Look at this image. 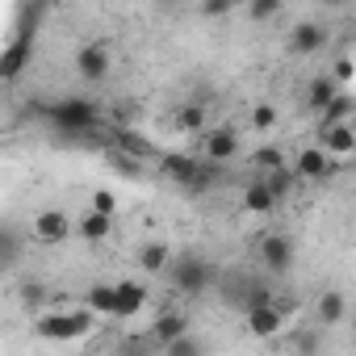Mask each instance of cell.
<instances>
[{"mask_svg":"<svg viewBox=\"0 0 356 356\" xmlns=\"http://www.w3.org/2000/svg\"><path fill=\"white\" fill-rule=\"evenodd\" d=\"M38 118H42L51 130L72 134V138L92 134V130H97V122H101L97 105H92V101H84V97H59V101H51V105H38Z\"/></svg>","mask_w":356,"mask_h":356,"instance_id":"cell-1","label":"cell"},{"mask_svg":"<svg viewBox=\"0 0 356 356\" xmlns=\"http://www.w3.org/2000/svg\"><path fill=\"white\" fill-rule=\"evenodd\" d=\"M97 327V314L88 306H59V310H42L34 318V331L51 343H76Z\"/></svg>","mask_w":356,"mask_h":356,"instance_id":"cell-2","label":"cell"},{"mask_svg":"<svg viewBox=\"0 0 356 356\" xmlns=\"http://www.w3.org/2000/svg\"><path fill=\"white\" fill-rule=\"evenodd\" d=\"M159 172L172 176L181 189H193V193H206V189L218 181V163H210V159H202V155H185V151L159 155Z\"/></svg>","mask_w":356,"mask_h":356,"instance_id":"cell-3","label":"cell"},{"mask_svg":"<svg viewBox=\"0 0 356 356\" xmlns=\"http://www.w3.org/2000/svg\"><path fill=\"white\" fill-rule=\"evenodd\" d=\"M163 277H168V285L181 293V298H197V293L214 289V264H210L206 256H193V252L176 256Z\"/></svg>","mask_w":356,"mask_h":356,"instance_id":"cell-4","label":"cell"},{"mask_svg":"<svg viewBox=\"0 0 356 356\" xmlns=\"http://www.w3.org/2000/svg\"><path fill=\"white\" fill-rule=\"evenodd\" d=\"M243 327H248V335H256V339H273V335H281V331L289 327V306H281L277 298H273V302H260V306L243 310Z\"/></svg>","mask_w":356,"mask_h":356,"instance_id":"cell-5","label":"cell"},{"mask_svg":"<svg viewBox=\"0 0 356 356\" xmlns=\"http://www.w3.org/2000/svg\"><path fill=\"white\" fill-rule=\"evenodd\" d=\"M76 231V218H67L63 210H38L30 218V239L42 243V248H59L67 243V235Z\"/></svg>","mask_w":356,"mask_h":356,"instance_id":"cell-6","label":"cell"},{"mask_svg":"<svg viewBox=\"0 0 356 356\" xmlns=\"http://www.w3.org/2000/svg\"><path fill=\"white\" fill-rule=\"evenodd\" d=\"M293 256H298V248H293V239L289 235H281V231H268L264 239H260V264L268 268V273H289L293 268Z\"/></svg>","mask_w":356,"mask_h":356,"instance_id":"cell-7","label":"cell"},{"mask_svg":"<svg viewBox=\"0 0 356 356\" xmlns=\"http://www.w3.org/2000/svg\"><path fill=\"white\" fill-rule=\"evenodd\" d=\"M293 172L302 176V181H327V176L335 172V155H331L323 143H310V147H302V151H298Z\"/></svg>","mask_w":356,"mask_h":356,"instance_id":"cell-8","label":"cell"},{"mask_svg":"<svg viewBox=\"0 0 356 356\" xmlns=\"http://www.w3.org/2000/svg\"><path fill=\"white\" fill-rule=\"evenodd\" d=\"M109 67H113V55H109L105 42H84V47L76 51V72H80V80L101 84V80L109 76Z\"/></svg>","mask_w":356,"mask_h":356,"instance_id":"cell-9","label":"cell"},{"mask_svg":"<svg viewBox=\"0 0 356 356\" xmlns=\"http://www.w3.org/2000/svg\"><path fill=\"white\" fill-rule=\"evenodd\" d=\"M239 155V134L231 130V126H214V130H206L202 134V159H210V163H231Z\"/></svg>","mask_w":356,"mask_h":356,"instance_id":"cell-10","label":"cell"},{"mask_svg":"<svg viewBox=\"0 0 356 356\" xmlns=\"http://www.w3.org/2000/svg\"><path fill=\"white\" fill-rule=\"evenodd\" d=\"M318 143H323L335 159L356 155V122H323V126H318Z\"/></svg>","mask_w":356,"mask_h":356,"instance_id":"cell-11","label":"cell"},{"mask_svg":"<svg viewBox=\"0 0 356 356\" xmlns=\"http://www.w3.org/2000/svg\"><path fill=\"white\" fill-rule=\"evenodd\" d=\"M243 210L248 214H260V218H268L277 206H281V197H277V189L268 185V176H260V181H252V185H243Z\"/></svg>","mask_w":356,"mask_h":356,"instance_id":"cell-12","label":"cell"},{"mask_svg":"<svg viewBox=\"0 0 356 356\" xmlns=\"http://www.w3.org/2000/svg\"><path fill=\"white\" fill-rule=\"evenodd\" d=\"M323 47H327V30L318 22H298L289 30V51L293 55H318Z\"/></svg>","mask_w":356,"mask_h":356,"instance_id":"cell-13","label":"cell"},{"mask_svg":"<svg viewBox=\"0 0 356 356\" xmlns=\"http://www.w3.org/2000/svg\"><path fill=\"white\" fill-rule=\"evenodd\" d=\"M84 306L97 314V318H118V281H92L84 289Z\"/></svg>","mask_w":356,"mask_h":356,"instance_id":"cell-14","label":"cell"},{"mask_svg":"<svg viewBox=\"0 0 356 356\" xmlns=\"http://www.w3.org/2000/svg\"><path fill=\"white\" fill-rule=\"evenodd\" d=\"M339 92H343V84H339L335 76H314V80L306 84V109H310V113H323Z\"/></svg>","mask_w":356,"mask_h":356,"instance_id":"cell-15","label":"cell"},{"mask_svg":"<svg viewBox=\"0 0 356 356\" xmlns=\"http://www.w3.org/2000/svg\"><path fill=\"white\" fill-rule=\"evenodd\" d=\"M147 310V285L143 281H118V318H138Z\"/></svg>","mask_w":356,"mask_h":356,"instance_id":"cell-16","label":"cell"},{"mask_svg":"<svg viewBox=\"0 0 356 356\" xmlns=\"http://www.w3.org/2000/svg\"><path fill=\"white\" fill-rule=\"evenodd\" d=\"M314 318H318V327H335V323H343V318H348V302H343V293H339V289H323L318 302H314Z\"/></svg>","mask_w":356,"mask_h":356,"instance_id":"cell-17","label":"cell"},{"mask_svg":"<svg viewBox=\"0 0 356 356\" xmlns=\"http://www.w3.org/2000/svg\"><path fill=\"white\" fill-rule=\"evenodd\" d=\"M185 331H189V318H185L181 310H163V314H155V323H151V335H155L159 348H168L176 335H185Z\"/></svg>","mask_w":356,"mask_h":356,"instance_id":"cell-18","label":"cell"},{"mask_svg":"<svg viewBox=\"0 0 356 356\" xmlns=\"http://www.w3.org/2000/svg\"><path fill=\"white\" fill-rule=\"evenodd\" d=\"M109 231H113V214H105V210H88L84 218H76V235L80 239H88V243H101V239H109Z\"/></svg>","mask_w":356,"mask_h":356,"instance_id":"cell-19","label":"cell"},{"mask_svg":"<svg viewBox=\"0 0 356 356\" xmlns=\"http://www.w3.org/2000/svg\"><path fill=\"white\" fill-rule=\"evenodd\" d=\"M172 260H176V256H172L168 243H143V248H138V268H143L147 277H163V273L172 268Z\"/></svg>","mask_w":356,"mask_h":356,"instance_id":"cell-20","label":"cell"},{"mask_svg":"<svg viewBox=\"0 0 356 356\" xmlns=\"http://www.w3.org/2000/svg\"><path fill=\"white\" fill-rule=\"evenodd\" d=\"M30 63V38L22 34V38H13L9 42V51H5V80L13 84V80H22V67Z\"/></svg>","mask_w":356,"mask_h":356,"instance_id":"cell-21","label":"cell"},{"mask_svg":"<svg viewBox=\"0 0 356 356\" xmlns=\"http://www.w3.org/2000/svg\"><path fill=\"white\" fill-rule=\"evenodd\" d=\"M206 126V105L202 101H193V105H181L172 113V130H181V134H193V130H202Z\"/></svg>","mask_w":356,"mask_h":356,"instance_id":"cell-22","label":"cell"},{"mask_svg":"<svg viewBox=\"0 0 356 356\" xmlns=\"http://www.w3.org/2000/svg\"><path fill=\"white\" fill-rule=\"evenodd\" d=\"M352 118H356V101H352L348 92H339V97L318 113V122H352Z\"/></svg>","mask_w":356,"mask_h":356,"instance_id":"cell-23","label":"cell"},{"mask_svg":"<svg viewBox=\"0 0 356 356\" xmlns=\"http://www.w3.org/2000/svg\"><path fill=\"white\" fill-rule=\"evenodd\" d=\"M17 260H22V239H17V231H13V227H0V264L13 268Z\"/></svg>","mask_w":356,"mask_h":356,"instance_id":"cell-24","label":"cell"},{"mask_svg":"<svg viewBox=\"0 0 356 356\" xmlns=\"http://www.w3.org/2000/svg\"><path fill=\"white\" fill-rule=\"evenodd\" d=\"M252 163H256L260 172H277V168H285V151H281V147H256V151H252Z\"/></svg>","mask_w":356,"mask_h":356,"instance_id":"cell-25","label":"cell"},{"mask_svg":"<svg viewBox=\"0 0 356 356\" xmlns=\"http://www.w3.org/2000/svg\"><path fill=\"white\" fill-rule=\"evenodd\" d=\"M243 5H248V17L252 22H273L285 9V0H243Z\"/></svg>","mask_w":356,"mask_h":356,"instance_id":"cell-26","label":"cell"},{"mask_svg":"<svg viewBox=\"0 0 356 356\" xmlns=\"http://www.w3.org/2000/svg\"><path fill=\"white\" fill-rule=\"evenodd\" d=\"M163 352H168V356H197V352H202V339H193V335L185 331V335H176Z\"/></svg>","mask_w":356,"mask_h":356,"instance_id":"cell-27","label":"cell"},{"mask_svg":"<svg viewBox=\"0 0 356 356\" xmlns=\"http://www.w3.org/2000/svg\"><path fill=\"white\" fill-rule=\"evenodd\" d=\"M277 122H281V113H277L273 105H256V109H252V130L264 134V130H273Z\"/></svg>","mask_w":356,"mask_h":356,"instance_id":"cell-28","label":"cell"},{"mask_svg":"<svg viewBox=\"0 0 356 356\" xmlns=\"http://www.w3.org/2000/svg\"><path fill=\"white\" fill-rule=\"evenodd\" d=\"M239 9V0H202V17H227Z\"/></svg>","mask_w":356,"mask_h":356,"instance_id":"cell-29","label":"cell"},{"mask_svg":"<svg viewBox=\"0 0 356 356\" xmlns=\"http://www.w3.org/2000/svg\"><path fill=\"white\" fill-rule=\"evenodd\" d=\"M22 302L34 306V310H42V302H47V285H26V289H22Z\"/></svg>","mask_w":356,"mask_h":356,"instance_id":"cell-30","label":"cell"},{"mask_svg":"<svg viewBox=\"0 0 356 356\" xmlns=\"http://www.w3.org/2000/svg\"><path fill=\"white\" fill-rule=\"evenodd\" d=\"M92 206L105 210V214H118V197H113L109 189H97V193H92Z\"/></svg>","mask_w":356,"mask_h":356,"instance_id":"cell-31","label":"cell"},{"mask_svg":"<svg viewBox=\"0 0 356 356\" xmlns=\"http://www.w3.org/2000/svg\"><path fill=\"white\" fill-rule=\"evenodd\" d=\"M293 348L298 352H318V335L314 331H293Z\"/></svg>","mask_w":356,"mask_h":356,"instance_id":"cell-32","label":"cell"},{"mask_svg":"<svg viewBox=\"0 0 356 356\" xmlns=\"http://www.w3.org/2000/svg\"><path fill=\"white\" fill-rule=\"evenodd\" d=\"M352 72H356V67H352V59H339V63H335V80H339V84H348V80H352Z\"/></svg>","mask_w":356,"mask_h":356,"instance_id":"cell-33","label":"cell"},{"mask_svg":"<svg viewBox=\"0 0 356 356\" xmlns=\"http://www.w3.org/2000/svg\"><path fill=\"white\" fill-rule=\"evenodd\" d=\"M352 335H356V314H352Z\"/></svg>","mask_w":356,"mask_h":356,"instance_id":"cell-34","label":"cell"},{"mask_svg":"<svg viewBox=\"0 0 356 356\" xmlns=\"http://www.w3.org/2000/svg\"><path fill=\"white\" fill-rule=\"evenodd\" d=\"M352 122H356V118H352Z\"/></svg>","mask_w":356,"mask_h":356,"instance_id":"cell-35","label":"cell"}]
</instances>
